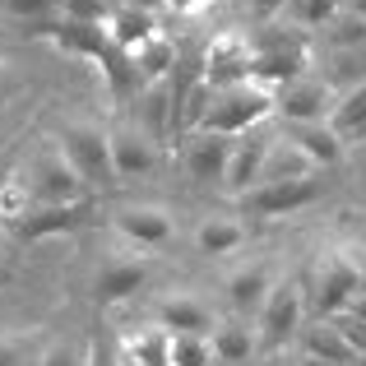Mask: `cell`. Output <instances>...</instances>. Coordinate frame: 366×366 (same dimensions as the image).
Returning <instances> with one entry per match:
<instances>
[{"label": "cell", "mask_w": 366, "mask_h": 366, "mask_svg": "<svg viewBox=\"0 0 366 366\" xmlns=\"http://www.w3.org/2000/svg\"><path fill=\"white\" fill-rule=\"evenodd\" d=\"M250 65H255V51H250V37L246 33H218L214 42L204 46V79L214 89H232V84L250 79Z\"/></svg>", "instance_id": "obj_10"}, {"label": "cell", "mask_w": 366, "mask_h": 366, "mask_svg": "<svg viewBox=\"0 0 366 366\" xmlns=\"http://www.w3.org/2000/svg\"><path fill=\"white\" fill-rule=\"evenodd\" d=\"M348 46H366V19L339 5L334 19L315 33V51H348Z\"/></svg>", "instance_id": "obj_27"}, {"label": "cell", "mask_w": 366, "mask_h": 366, "mask_svg": "<svg viewBox=\"0 0 366 366\" xmlns=\"http://www.w3.org/2000/svg\"><path fill=\"white\" fill-rule=\"evenodd\" d=\"M37 366H89V348H79V343L61 339V343H51V348L37 357Z\"/></svg>", "instance_id": "obj_32"}, {"label": "cell", "mask_w": 366, "mask_h": 366, "mask_svg": "<svg viewBox=\"0 0 366 366\" xmlns=\"http://www.w3.org/2000/svg\"><path fill=\"white\" fill-rule=\"evenodd\" d=\"M264 121H274V89L246 79V84H232V89H218V98H214V107H209V117H204L199 130L237 139V134L255 130V125H264Z\"/></svg>", "instance_id": "obj_2"}, {"label": "cell", "mask_w": 366, "mask_h": 366, "mask_svg": "<svg viewBox=\"0 0 366 366\" xmlns=\"http://www.w3.org/2000/svg\"><path fill=\"white\" fill-rule=\"evenodd\" d=\"M19 177H24L33 204H79V199H93L89 186L79 181V172L70 167V158H65L56 144L42 149L28 167H19Z\"/></svg>", "instance_id": "obj_4"}, {"label": "cell", "mask_w": 366, "mask_h": 366, "mask_svg": "<svg viewBox=\"0 0 366 366\" xmlns=\"http://www.w3.org/2000/svg\"><path fill=\"white\" fill-rule=\"evenodd\" d=\"M0 19L24 37H46V28L61 19V0H0Z\"/></svg>", "instance_id": "obj_23"}, {"label": "cell", "mask_w": 366, "mask_h": 366, "mask_svg": "<svg viewBox=\"0 0 366 366\" xmlns=\"http://www.w3.org/2000/svg\"><path fill=\"white\" fill-rule=\"evenodd\" d=\"M302 366H343V362H320V357H302Z\"/></svg>", "instance_id": "obj_43"}, {"label": "cell", "mask_w": 366, "mask_h": 366, "mask_svg": "<svg viewBox=\"0 0 366 366\" xmlns=\"http://www.w3.org/2000/svg\"><path fill=\"white\" fill-rule=\"evenodd\" d=\"M366 287V269L357 255H348V250H320V264H315V311L325 315V320H334V315H343L352 302H357V292Z\"/></svg>", "instance_id": "obj_5"}, {"label": "cell", "mask_w": 366, "mask_h": 366, "mask_svg": "<svg viewBox=\"0 0 366 366\" xmlns=\"http://www.w3.org/2000/svg\"><path fill=\"white\" fill-rule=\"evenodd\" d=\"M306 325V287L292 283V278H278L269 302L259 306L255 315V334H259V352H278V348H292L297 334Z\"/></svg>", "instance_id": "obj_3"}, {"label": "cell", "mask_w": 366, "mask_h": 366, "mask_svg": "<svg viewBox=\"0 0 366 366\" xmlns=\"http://www.w3.org/2000/svg\"><path fill=\"white\" fill-rule=\"evenodd\" d=\"M343 9H352V14H362V19H366V0H343Z\"/></svg>", "instance_id": "obj_42"}, {"label": "cell", "mask_w": 366, "mask_h": 366, "mask_svg": "<svg viewBox=\"0 0 366 366\" xmlns=\"http://www.w3.org/2000/svg\"><path fill=\"white\" fill-rule=\"evenodd\" d=\"M5 98H9V84H5V70H0V107H5Z\"/></svg>", "instance_id": "obj_44"}, {"label": "cell", "mask_w": 366, "mask_h": 366, "mask_svg": "<svg viewBox=\"0 0 366 366\" xmlns=\"http://www.w3.org/2000/svg\"><path fill=\"white\" fill-rule=\"evenodd\" d=\"M209 339H214L218 366H246V362H255V352H259V334H255V325H250L246 315H227V320H218Z\"/></svg>", "instance_id": "obj_20"}, {"label": "cell", "mask_w": 366, "mask_h": 366, "mask_svg": "<svg viewBox=\"0 0 366 366\" xmlns=\"http://www.w3.org/2000/svg\"><path fill=\"white\" fill-rule=\"evenodd\" d=\"M278 130H283L287 139H292L320 172L339 167L343 153H348V139H343V134L334 130L330 121H278Z\"/></svg>", "instance_id": "obj_14"}, {"label": "cell", "mask_w": 366, "mask_h": 366, "mask_svg": "<svg viewBox=\"0 0 366 366\" xmlns=\"http://www.w3.org/2000/svg\"><path fill=\"white\" fill-rule=\"evenodd\" d=\"M19 339H9V334H0V366H19Z\"/></svg>", "instance_id": "obj_39"}, {"label": "cell", "mask_w": 366, "mask_h": 366, "mask_svg": "<svg viewBox=\"0 0 366 366\" xmlns=\"http://www.w3.org/2000/svg\"><path fill=\"white\" fill-rule=\"evenodd\" d=\"M242 242H246V223H237V218H204V223L195 227L199 255H232Z\"/></svg>", "instance_id": "obj_28"}, {"label": "cell", "mask_w": 366, "mask_h": 366, "mask_svg": "<svg viewBox=\"0 0 366 366\" xmlns=\"http://www.w3.org/2000/svg\"><path fill=\"white\" fill-rule=\"evenodd\" d=\"M134 121L149 139L167 144L177 134V98H172V84L158 79V84H144L139 98H134Z\"/></svg>", "instance_id": "obj_17"}, {"label": "cell", "mask_w": 366, "mask_h": 366, "mask_svg": "<svg viewBox=\"0 0 366 366\" xmlns=\"http://www.w3.org/2000/svg\"><path fill=\"white\" fill-rule=\"evenodd\" d=\"M274 283H278V278H274V269H269L264 259H250V264L232 269V274H227V283H223L232 315H246V320H255L259 306H264L269 292H274Z\"/></svg>", "instance_id": "obj_16"}, {"label": "cell", "mask_w": 366, "mask_h": 366, "mask_svg": "<svg viewBox=\"0 0 366 366\" xmlns=\"http://www.w3.org/2000/svg\"><path fill=\"white\" fill-rule=\"evenodd\" d=\"M339 93L320 79V74H302V79L274 89V121H330Z\"/></svg>", "instance_id": "obj_8"}, {"label": "cell", "mask_w": 366, "mask_h": 366, "mask_svg": "<svg viewBox=\"0 0 366 366\" xmlns=\"http://www.w3.org/2000/svg\"><path fill=\"white\" fill-rule=\"evenodd\" d=\"M89 218H93V199H79V204H33L24 218L9 223V232L19 242H46V237H65V232L89 227Z\"/></svg>", "instance_id": "obj_9"}, {"label": "cell", "mask_w": 366, "mask_h": 366, "mask_svg": "<svg viewBox=\"0 0 366 366\" xmlns=\"http://www.w3.org/2000/svg\"><path fill=\"white\" fill-rule=\"evenodd\" d=\"M167 343H172V330H162L158 320L144 325V330H130L121 339V357L125 366H167Z\"/></svg>", "instance_id": "obj_25"}, {"label": "cell", "mask_w": 366, "mask_h": 366, "mask_svg": "<svg viewBox=\"0 0 366 366\" xmlns=\"http://www.w3.org/2000/svg\"><path fill=\"white\" fill-rule=\"evenodd\" d=\"M125 5H139V9H153V14H158V9H162V0H125Z\"/></svg>", "instance_id": "obj_41"}, {"label": "cell", "mask_w": 366, "mask_h": 366, "mask_svg": "<svg viewBox=\"0 0 366 366\" xmlns=\"http://www.w3.org/2000/svg\"><path fill=\"white\" fill-rule=\"evenodd\" d=\"M218 0H162V9H172V14H181V19H195V14H204V9H214Z\"/></svg>", "instance_id": "obj_36"}, {"label": "cell", "mask_w": 366, "mask_h": 366, "mask_svg": "<svg viewBox=\"0 0 366 366\" xmlns=\"http://www.w3.org/2000/svg\"><path fill=\"white\" fill-rule=\"evenodd\" d=\"M255 366H302V352H287V348H278V352H264Z\"/></svg>", "instance_id": "obj_38"}, {"label": "cell", "mask_w": 366, "mask_h": 366, "mask_svg": "<svg viewBox=\"0 0 366 366\" xmlns=\"http://www.w3.org/2000/svg\"><path fill=\"white\" fill-rule=\"evenodd\" d=\"M112 158H117V177L134 181V177H149L158 167V139L139 130V121H117L112 125Z\"/></svg>", "instance_id": "obj_15"}, {"label": "cell", "mask_w": 366, "mask_h": 366, "mask_svg": "<svg viewBox=\"0 0 366 366\" xmlns=\"http://www.w3.org/2000/svg\"><path fill=\"white\" fill-rule=\"evenodd\" d=\"M330 125L343 134V139H357V134H366V84L362 89H348V93H339V102H334V117Z\"/></svg>", "instance_id": "obj_29"}, {"label": "cell", "mask_w": 366, "mask_h": 366, "mask_svg": "<svg viewBox=\"0 0 366 366\" xmlns=\"http://www.w3.org/2000/svg\"><path fill=\"white\" fill-rule=\"evenodd\" d=\"M357 366H366V357H357Z\"/></svg>", "instance_id": "obj_46"}, {"label": "cell", "mask_w": 366, "mask_h": 366, "mask_svg": "<svg viewBox=\"0 0 366 366\" xmlns=\"http://www.w3.org/2000/svg\"><path fill=\"white\" fill-rule=\"evenodd\" d=\"M315 74H320L334 93L362 89V84H366V46H348V51H315Z\"/></svg>", "instance_id": "obj_21"}, {"label": "cell", "mask_w": 366, "mask_h": 366, "mask_svg": "<svg viewBox=\"0 0 366 366\" xmlns=\"http://www.w3.org/2000/svg\"><path fill=\"white\" fill-rule=\"evenodd\" d=\"M315 172L320 167H315V162L278 130L274 149H269V158H264V172H259V186H264V181H302V177H315Z\"/></svg>", "instance_id": "obj_22"}, {"label": "cell", "mask_w": 366, "mask_h": 366, "mask_svg": "<svg viewBox=\"0 0 366 366\" xmlns=\"http://www.w3.org/2000/svg\"><path fill=\"white\" fill-rule=\"evenodd\" d=\"M274 134H278V121H264L232 139V162H227V177H223V190L232 199H242L259 186V172H264V158L274 149Z\"/></svg>", "instance_id": "obj_6"}, {"label": "cell", "mask_w": 366, "mask_h": 366, "mask_svg": "<svg viewBox=\"0 0 366 366\" xmlns=\"http://www.w3.org/2000/svg\"><path fill=\"white\" fill-rule=\"evenodd\" d=\"M320 190L325 186L315 177H302V181H264V186H255L250 195H242L237 204H242L250 218L274 223V218H287V214H297V209L315 204V199H320Z\"/></svg>", "instance_id": "obj_7"}, {"label": "cell", "mask_w": 366, "mask_h": 366, "mask_svg": "<svg viewBox=\"0 0 366 366\" xmlns=\"http://www.w3.org/2000/svg\"><path fill=\"white\" fill-rule=\"evenodd\" d=\"M227 162H232V139L227 134H209V130L181 134V167H186L190 181H204V186L218 181L223 186Z\"/></svg>", "instance_id": "obj_11"}, {"label": "cell", "mask_w": 366, "mask_h": 366, "mask_svg": "<svg viewBox=\"0 0 366 366\" xmlns=\"http://www.w3.org/2000/svg\"><path fill=\"white\" fill-rule=\"evenodd\" d=\"M14 172H19V149L5 144V149H0V195H5V186L14 181Z\"/></svg>", "instance_id": "obj_37"}, {"label": "cell", "mask_w": 366, "mask_h": 366, "mask_svg": "<svg viewBox=\"0 0 366 366\" xmlns=\"http://www.w3.org/2000/svg\"><path fill=\"white\" fill-rule=\"evenodd\" d=\"M56 149L70 158V167L79 172V181L89 186V195H107L121 186L117 158H112V130H102L89 117H70L56 130Z\"/></svg>", "instance_id": "obj_1"}, {"label": "cell", "mask_w": 366, "mask_h": 366, "mask_svg": "<svg viewBox=\"0 0 366 366\" xmlns=\"http://www.w3.org/2000/svg\"><path fill=\"white\" fill-rule=\"evenodd\" d=\"M89 366H125V357H121V343L117 339H107V334H93L89 339Z\"/></svg>", "instance_id": "obj_34"}, {"label": "cell", "mask_w": 366, "mask_h": 366, "mask_svg": "<svg viewBox=\"0 0 366 366\" xmlns=\"http://www.w3.org/2000/svg\"><path fill=\"white\" fill-rule=\"evenodd\" d=\"M167 366H218L214 339H209V334H172Z\"/></svg>", "instance_id": "obj_30"}, {"label": "cell", "mask_w": 366, "mask_h": 366, "mask_svg": "<svg viewBox=\"0 0 366 366\" xmlns=\"http://www.w3.org/2000/svg\"><path fill=\"white\" fill-rule=\"evenodd\" d=\"M297 352L302 357H320V362H343V366H357V352H352L348 334L339 330V320H306L302 334H297Z\"/></svg>", "instance_id": "obj_19"}, {"label": "cell", "mask_w": 366, "mask_h": 366, "mask_svg": "<svg viewBox=\"0 0 366 366\" xmlns=\"http://www.w3.org/2000/svg\"><path fill=\"white\" fill-rule=\"evenodd\" d=\"M61 14L79 19V24H107L112 5H107V0H61Z\"/></svg>", "instance_id": "obj_33"}, {"label": "cell", "mask_w": 366, "mask_h": 366, "mask_svg": "<svg viewBox=\"0 0 366 366\" xmlns=\"http://www.w3.org/2000/svg\"><path fill=\"white\" fill-rule=\"evenodd\" d=\"M348 311H352V315H357V320H366V287H362V292H357V302H352V306H348Z\"/></svg>", "instance_id": "obj_40"}, {"label": "cell", "mask_w": 366, "mask_h": 366, "mask_svg": "<svg viewBox=\"0 0 366 366\" xmlns=\"http://www.w3.org/2000/svg\"><path fill=\"white\" fill-rule=\"evenodd\" d=\"M112 227L130 242L134 250H162L172 242V214L158 204H125L112 214Z\"/></svg>", "instance_id": "obj_13"}, {"label": "cell", "mask_w": 366, "mask_h": 366, "mask_svg": "<svg viewBox=\"0 0 366 366\" xmlns=\"http://www.w3.org/2000/svg\"><path fill=\"white\" fill-rule=\"evenodd\" d=\"M242 5H246V14L255 19V24H269V19H283L287 0H242Z\"/></svg>", "instance_id": "obj_35"}, {"label": "cell", "mask_w": 366, "mask_h": 366, "mask_svg": "<svg viewBox=\"0 0 366 366\" xmlns=\"http://www.w3.org/2000/svg\"><path fill=\"white\" fill-rule=\"evenodd\" d=\"M153 320H158L162 330H172V334H214L218 315H214V306L199 302V297L172 292V297H162V302L153 306Z\"/></svg>", "instance_id": "obj_18"}, {"label": "cell", "mask_w": 366, "mask_h": 366, "mask_svg": "<svg viewBox=\"0 0 366 366\" xmlns=\"http://www.w3.org/2000/svg\"><path fill=\"white\" fill-rule=\"evenodd\" d=\"M107 5H112V9H117V5H125V0H107Z\"/></svg>", "instance_id": "obj_45"}, {"label": "cell", "mask_w": 366, "mask_h": 366, "mask_svg": "<svg viewBox=\"0 0 366 366\" xmlns=\"http://www.w3.org/2000/svg\"><path fill=\"white\" fill-rule=\"evenodd\" d=\"M107 33L121 51H134L139 42H149V37L158 33V14H153V9H139V5H117L107 14Z\"/></svg>", "instance_id": "obj_24"}, {"label": "cell", "mask_w": 366, "mask_h": 366, "mask_svg": "<svg viewBox=\"0 0 366 366\" xmlns=\"http://www.w3.org/2000/svg\"><path fill=\"white\" fill-rule=\"evenodd\" d=\"M149 255H121L112 259V264L98 269V278H93V297H98V306H121L130 302V297H139L144 287H149Z\"/></svg>", "instance_id": "obj_12"}, {"label": "cell", "mask_w": 366, "mask_h": 366, "mask_svg": "<svg viewBox=\"0 0 366 366\" xmlns=\"http://www.w3.org/2000/svg\"><path fill=\"white\" fill-rule=\"evenodd\" d=\"M334 9H339V0H287L283 19H287V24H297V28H306V33L315 37L334 19Z\"/></svg>", "instance_id": "obj_31"}, {"label": "cell", "mask_w": 366, "mask_h": 366, "mask_svg": "<svg viewBox=\"0 0 366 366\" xmlns=\"http://www.w3.org/2000/svg\"><path fill=\"white\" fill-rule=\"evenodd\" d=\"M177 56H181V46L172 42L167 33H153L149 42H139L130 51V61H134V70H139L144 84H158V79H167V74L177 70Z\"/></svg>", "instance_id": "obj_26"}]
</instances>
